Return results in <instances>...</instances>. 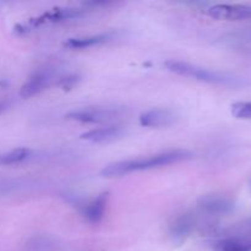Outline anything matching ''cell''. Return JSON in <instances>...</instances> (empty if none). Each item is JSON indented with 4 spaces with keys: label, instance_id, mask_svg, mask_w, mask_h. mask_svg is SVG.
Here are the masks:
<instances>
[{
    "label": "cell",
    "instance_id": "1",
    "mask_svg": "<svg viewBox=\"0 0 251 251\" xmlns=\"http://www.w3.org/2000/svg\"><path fill=\"white\" fill-rule=\"evenodd\" d=\"M191 157H193V153L188 150H169V151L159 152V153L151 154V156L137 157V158L114 162V163L105 166L100 172V174L103 176H107V178L122 176L134 173V172L149 171V169L159 168V167L188 161Z\"/></svg>",
    "mask_w": 251,
    "mask_h": 251
},
{
    "label": "cell",
    "instance_id": "2",
    "mask_svg": "<svg viewBox=\"0 0 251 251\" xmlns=\"http://www.w3.org/2000/svg\"><path fill=\"white\" fill-rule=\"evenodd\" d=\"M167 70L176 75L185 76V77L195 78L201 82L213 83V85H226V86H237L240 85L242 80L235 76L228 75V74L218 73V71L208 70L206 68L195 65V64L186 63L181 60H167L164 63Z\"/></svg>",
    "mask_w": 251,
    "mask_h": 251
},
{
    "label": "cell",
    "instance_id": "3",
    "mask_svg": "<svg viewBox=\"0 0 251 251\" xmlns=\"http://www.w3.org/2000/svg\"><path fill=\"white\" fill-rule=\"evenodd\" d=\"M123 114L122 108L115 107H87L75 109L65 115L66 119L83 124H103L118 119Z\"/></svg>",
    "mask_w": 251,
    "mask_h": 251
},
{
    "label": "cell",
    "instance_id": "4",
    "mask_svg": "<svg viewBox=\"0 0 251 251\" xmlns=\"http://www.w3.org/2000/svg\"><path fill=\"white\" fill-rule=\"evenodd\" d=\"M198 207L206 215L225 216L234 211L235 203L232 199L222 194H208L199 199Z\"/></svg>",
    "mask_w": 251,
    "mask_h": 251
},
{
    "label": "cell",
    "instance_id": "5",
    "mask_svg": "<svg viewBox=\"0 0 251 251\" xmlns=\"http://www.w3.org/2000/svg\"><path fill=\"white\" fill-rule=\"evenodd\" d=\"M208 16L225 21H251V5L216 4L207 9Z\"/></svg>",
    "mask_w": 251,
    "mask_h": 251
},
{
    "label": "cell",
    "instance_id": "6",
    "mask_svg": "<svg viewBox=\"0 0 251 251\" xmlns=\"http://www.w3.org/2000/svg\"><path fill=\"white\" fill-rule=\"evenodd\" d=\"M88 11L90 10L85 9V7H58V9L44 12L43 15H41L37 19L29 20L28 28H34V27H38L44 24H50V22H60L65 21V20L78 19V17L87 15Z\"/></svg>",
    "mask_w": 251,
    "mask_h": 251
},
{
    "label": "cell",
    "instance_id": "7",
    "mask_svg": "<svg viewBox=\"0 0 251 251\" xmlns=\"http://www.w3.org/2000/svg\"><path fill=\"white\" fill-rule=\"evenodd\" d=\"M199 225L198 217L194 213L186 212L178 216L169 226V234L176 243H183L193 234Z\"/></svg>",
    "mask_w": 251,
    "mask_h": 251
},
{
    "label": "cell",
    "instance_id": "8",
    "mask_svg": "<svg viewBox=\"0 0 251 251\" xmlns=\"http://www.w3.org/2000/svg\"><path fill=\"white\" fill-rule=\"evenodd\" d=\"M176 119V113L166 108H153L144 112L139 118V123L145 127H164L173 124Z\"/></svg>",
    "mask_w": 251,
    "mask_h": 251
},
{
    "label": "cell",
    "instance_id": "9",
    "mask_svg": "<svg viewBox=\"0 0 251 251\" xmlns=\"http://www.w3.org/2000/svg\"><path fill=\"white\" fill-rule=\"evenodd\" d=\"M51 82V74L48 70L36 71L28 80L22 85L20 96L22 98H31L46 90Z\"/></svg>",
    "mask_w": 251,
    "mask_h": 251
},
{
    "label": "cell",
    "instance_id": "10",
    "mask_svg": "<svg viewBox=\"0 0 251 251\" xmlns=\"http://www.w3.org/2000/svg\"><path fill=\"white\" fill-rule=\"evenodd\" d=\"M124 134V129L120 125H109V126L98 127V129L88 130L81 135V140L93 142V144H102L109 142L115 139H119Z\"/></svg>",
    "mask_w": 251,
    "mask_h": 251
},
{
    "label": "cell",
    "instance_id": "11",
    "mask_svg": "<svg viewBox=\"0 0 251 251\" xmlns=\"http://www.w3.org/2000/svg\"><path fill=\"white\" fill-rule=\"evenodd\" d=\"M117 34L114 32H105V33H98L92 34V36H85V37H74V38H69L68 41L64 42V47L69 49H85L91 48V47L100 46V44H104L114 39Z\"/></svg>",
    "mask_w": 251,
    "mask_h": 251
},
{
    "label": "cell",
    "instance_id": "12",
    "mask_svg": "<svg viewBox=\"0 0 251 251\" xmlns=\"http://www.w3.org/2000/svg\"><path fill=\"white\" fill-rule=\"evenodd\" d=\"M108 199H109V193L104 191V193L100 194L97 198L93 199L91 202L83 208V217L92 225H97L104 217L105 207H107Z\"/></svg>",
    "mask_w": 251,
    "mask_h": 251
},
{
    "label": "cell",
    "instance_id": "13",
    "mask_svg": "<svg viewBox=\"0 0 251 251\" xmlns=\"http://www.w3.org/2000/svg\"><path fill=\"white\" fill-rule=\"evenodd\" d=\"M215 251H251V239L242 234L222 238L216 242Z\"/></svg>",
    "mask_w": 251,
    "mask_h": 251
},
{
    "label": "cell",
    "instance_id": "14",
    "mask_svg": "<svg viewBox=\"0 0 251 251\" xmlns=\"http://www.w3.org/2000/svg\"><path fill=\"white\" fill-rule=\"evenodd\" d=\"M32 150L27 147H17L6 152H0V166H11L21 163L31 157Z\"/></svg>",
    "mask_w": 251,
    "mask_h": 251
},
{
    "label": "cell",
    "instance_id": "15",
    "mask_svg": "<svg viewBox=\"0 0 251 251\" xmlns=\"http://www.w3.org/2000/svg\"><path fill=\"white\" fill-rule=\"evenodd\" d=\"M232 114L237 119H251V102H237L232 104Z\"/></svg>",
    "mask_w": 251,
    "mask_h": 251
},
{
    "label": "cell",
    "instance_id": "16",
    "mask_svg": "<svg viewBox=\"0 0 251 251\" xmlns=\"http://www.w3.org/2000/svg\"><path fill=\"white\" fill-rule=\"evenodd\" d=\"M29 249L31 251H50L53 248V243L50 242V239L44 237H38L33 238V239L29 242Z\"/></svg>",
    "mask_w": 251,
    "mask_h": 251
},
{
    "label": "cell",
    "instance_id": "17",
    "mask_svg": "<svg viewBox=\"0 0 251 251\" xmlns=\"http://www.w3.org/2000/svg\"><path fill=\"white\" fill-rule=\"evenodd\" d=\"M78 80H80V78H78L77 75H69L66 76V77L60 78V81H59V86H61L64 90H69V88H73L74 86L77 83Z\"/></svg>",
    "mask_w": 251,
    "mask_h": 251
},
{
    "label": "cell",
    "instance_id": "18",
    "mask_svg": "<svg viewBox=\"0 0 251 251\" xmlns=\"http://www.w3.org/2000/svg\"><path fill=\"white\" fill-rule=\"evenodd\" d=\"M7 102H5V100H0V113H2L4 112L5 109H6L7 108Z\"/></svg>",
    "mask_w": 251,
    "mask_h": 251
}]
</instances>
